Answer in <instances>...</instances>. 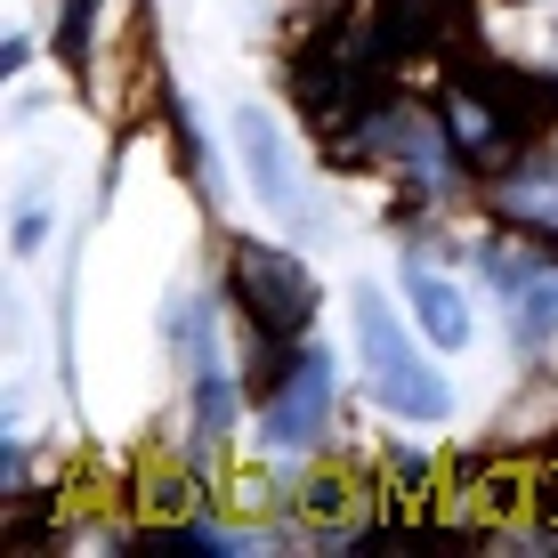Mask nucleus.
<instances>
[{"label": "nucleus", "mask_w": 558, "mask_h": 558, "mask_svg": "<svg viewBox=\"0 0 558 558\" xmlns=\"http://www.w3.org/2000/svg\"><path fill=\"white\" fill-rule=\"evenodd\" d=\"M356 349H364V373H373V389H380L389 413H413V421L446 413V380H437L429 364H421V349L397 332V316H389L380 292H356Z\"/></svg>", "instance_id": "f257e3e1"}, {"label": "nucleus", "mask_w": 558, "mask_h": 558, "mask_svg": "<svg viewBox=\"0 0 558 558\" xmlns=\"http://www.w3.org/2000/svg\"><path fill=\"white\" fill-rule=\"evenodd\" d=\"M235 300H243V316H252L259 349H283V340H300L307 324H316V283H307V267L292 252H276V243H235Z\"/></svg>", "instance_id": "f03ea898"}, {"label": "nucleus", "mask_w": 558, "mask_h": 558, "mask_svg": "<svg viewBox=\"0 0 558 558\" xmlns=\"http://www.w3.org/2000/svg\"><path fill=\"white\" fill-rule=\"evenodd\" d=\"M324 413H332V356H292L283 380L259 397V437L276 453H300L324 437Z\"/></svg>", "instance_id": "7ed1b4c3"}, {"label": "nucleus", "mask_w": 558, "mask_h": 558, "mask_svg": "<svg viewBox=\"0 0 558 558\" xmlns=\"http://www.w3.org/2000/svg\"><path fill=\"white\" fill-rule=\"evenodd\" d=\"M235 146H243V170H252L259 203L276 210L283 227H307V219H316V195H307V186H300L292 154H283V130H276V113L243 106V113H235Z\"/></svg>", "instance_id": "20e7f679"}, {"label": "nucleus", "mask_w": 558, "mask_h": 558, "mask_svg": "<svg viewBox=\"0 0 558 558\" xmlns=\"http://www.w3.org/2000/svg\"><path fill=\"white\" fill-rule=\"evenodd\" d=\"M373 146L389 154L405 179L421 186H446L453 179V130H446V113H421V106H373Z\"/></svg>", "instance_id": "39448f33"}, {"label": "nucleus", "mask_w": 558, "mask_h": 558, "mask_svg": "<svg viewBox=\"0 0 558 558\" xmlns=\"http://www.w3.org/2000/svg\"><path fill=\"white\" fill-rule=\"evenodd\" d=\"M486 267H494V283L510 292V332L526 340V349L550 340L558 332V267L534 259V252H494Z\"/></svg>", "instance_id": "423d86ee"}, {"label": "nucleus", "mask_w": 558, "mask_h": 558, "mask_svg": "<svg viewBox=\"0 0 558 558\" xmlns=\"http://www.w3.org/2000/svg\"><path fill=\"white\" fill-rule=\"evenodd\" d=\"M437 113H446V130H453V146H461V154H494V146L510 138V113L494 106V89L477 82V65L446 89V106H437Z\"/></svg>", "instance_id": "0eeeda50"}, {"label": "nucleus", "mask_w": 558, "mask_h": 558, "mask_svg": "<svg viewBox=\"0 0 558 558\" xmlns=\"http://www.w3.org/2000/svg\"><path fill=\"white\" fill-rule=\"evenodd\" d=\"M405 292H413V316H421V332H429L437 349H461V340H470V300H461L437 267L413 259V267H405Z\"/></svg>", "instance_id": "6e6552de"}, {"label": "nucleus", "mask_w": 558, "mask_h": 558, "mask_svg": "<svg viewBox=\"0 0 558 558\" xmlns=\"http://www.w3.org/2000/svg\"><path fill=\"white\" fill-rule=\"evenodd\" d=\"M494 203L510 210L526 235H558V162H526V170H510L502 186H494Z\"/></svg>", "instance_id": "1a4fd4ad"}, {"label": "nucleus", "mask_w": 558, "mask_h": 558, "mask_svg": "<svg viewBox=\"0 0 558 558\" xmlns=\"http://www.w3.org/2000/svg\"><path fill=\"white\" fill-rule=\"evenodd\" d=\"M170 349H179V364H186V373H219V356H210V307H203V292H179V300H170Z\"/></svg>", "instance_id": "9d476101"}, {"label": "nucleus", "mask_w": 558, "mask_h": 558, "mask_svg": "<svg viewBox=\"0 0 558 558\" xmlns=\"http://www.w3.org/2000/svg\"><path fill=\"white\" fill-rule=\"evenodd\" d=\"M446 25H453V0H389L380 41H389V49H421V41H437Z\"/></svg>", "instance_id": "9b49d317"}, {"label": "nucleus", "mask_w": 558, "mask_h": 558, "mask_svg": "<svg viewBox=\"0 0 558 558\" xmlns=\"http://www.w3.org/2000/svg\"><path fill=\"white\" fill-rule=\"evenodd\" d=\"M227 413H235L227 380H219V373H203V380H195V421H203V446H219V437H227Z\"/></svg>", "instance_id": "f8f14e48"}, {"label": "nucleus", "mask_w": 558, "mask_h": 558, "mask_svg": "<svg viewBox=\"0 0 558 558\" xmlns=\"http://www.w3.org/2000/svg\"><path fill=\"white\" fill-rule=\"evenodd\" d=\"M41 235H49V195L33 186V195L16 203V252H41Z\"/></svg>", "instance_id": "ddd939ff"}, {"label": "nucleus", "mask_w": 558, "mask_h": 558, "mask_svg": "<svg viewBox=\"0 0 558 558\" xmlns=\"http://www.w3.org/2000/svg\"><path fill=\"white\" fill-rule=\"evenodd\" d=\"M57 49H65L73 65L89 57V0H73V9H65V41H57Z\"/></svg>", "instance_id": "4468645a"}, {"label": "nucleus", "mask_w": 558, "mask_h": 558, "mask_svg": "<svg viewBox=\"0 0 558 558\" xmlns=\"http://www.w3.org/2000/svg\"><path fill=\"white\" fill-rule=\"evenodd\" d=\"M340 502H349V486H340V477H316V486H307V510H316V518H332Z\"/></svg>", "instance_id": "2eb2a0df"}]
</instances>
